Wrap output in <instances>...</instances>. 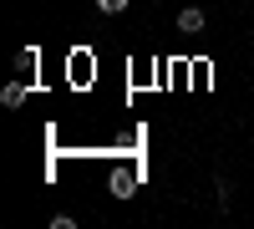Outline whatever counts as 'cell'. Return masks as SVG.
Here are the masks:
<instances>
[{
  "label": "cell",
  "mask_w": 254,
  "mask_h": 229,
  "mask_svg": "<svg viewBox=\"0 0 254 229\" xmlns=\"http://www.w3.org/2000/svg\"><path fill=\"white\" fill-rule=\"evenodd\" d=\"M203 26H208V15H203L198 5H183V10H178V31H183V36H198Z\"/></svg>",
  "instance_id": "cell-1"
},
{
  "label": "cell",
  "mask_w": 254,
  "mask_h": 229,
  "mask_svg": "<svg viewBox=\"0 0 254 229\" xmlns=\"http://www.w3.org/2000/svg\"><path fill=\"white\" fill-rule=\"evenodd\" d=\"M36 67H41V51H36V46H26V51H15V72L26 76V81L36 76Z\"/></svg>",
  "instance_id": "cell-2"
},
{
  "label": "cell",
  "mask_w": 254,
  "mask_h": 229,
  "mask_svg": "<svg viewBox=\"0 0 254 229\" xmlns=\"http://www.w3.org/2000/svg\"><path fill=\"white\" fill-rule=\"evenodd\" d=\"M112 194H117V199H132V178L117 173V178H112Z\"/></svg>",
  "instance_id": "cell-5"
},
{
  "label": "cell",
  "mask_w": 254,
  "mask_h": 229,
  "mask_svg": "<svg viewBox=\"0 0 254 229\" xmlns=\"http://www.w3.org/2000/svg\"><path fill=\"white\" fill-rule=\"evenodd\" d=\"M0 102H5V107H20V102H26V81H10V87L0 92Z\"/></svg>",
  "instance_id": "cell-3"
},
{
  "label": "cell",
  "mask_w": 254,
  "mask_h": 229,
  "mask_svg": "<svg viewBox=\"0 0 254 229\" xmlns=\"http://www.w3.org/2000/svg\"><path fill=\"white\" fill-rule=\"evenodd\" d=\"M127 5H132V0H97V10H102V15H122Z\"/></svg>",
  "instance_id": "cell-4"
}]
</instances>
